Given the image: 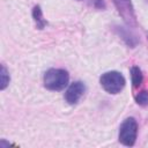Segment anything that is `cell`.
<instances>
[{"label":"cell","instance_id":"cell-1","mask_svg":"<svg viewBox=\"0 0 148 148\" xmlns=\"http://www.w3.org/2000/svg\"><path fill=\"white\" fill-rule=\"evenodd\" d=\"M44 87L52 91H60L68 86L69 74L62 68H50L45 72L43 77Z\"/></svg>","mask_w":148,"mask_h":148},{"label":"cell","instance_id":"cell-2","mask_svg":"<svg viewBox=\"0 0 148 148\" xmlns=\"http://www.w3.org/2000/svg\"><path fill=\"white\" fill-rule=\"evenodd\" d=\"M99 83L106 92L116 95V94H119L124 89L126 84V80L120 72L109 71L101 75Z\"/></svg>","mask_w":148,"mask_h":148},{"label":"cell","instance_id":"cell-3","mask_svg":"<svg viewBox=\"0 0 148 148\" xmlns=\"http://www.w3.org/2000/svg\"><path fill=\"white\" fill-rule=\"evenodd\" d=\"M136 136H138V123L135 118L128 117L121 123L119 127L118 140L121 145L132 147L136 141Z\"/></svg>","mask_w":148,"mask_h":148},{"label":"cell","instance_id":"cell-4","mask_svg":"<svg viewBox=\"0 0 148 148\" xmlns=\"http://www.w3.org/2000/svg\"><path fill=\"white\" fill-rule=\"evenodd\" d=\"M116 8L118 9L119 15L123 17V20L126 22L128 27H135L136 25V17L134 13V8L132 6L131 0H113Z\"/></svg>","mask_w":148,"mask_h":148},{"label":"cell","instance_id":"cell-5","mask_svg":"<svg viewBox=\"0 0 148 148\" xmlns=\"http://www.w3.org/2000/svg\"><path fill=\"white\" fill-rule=\"evenodd\" d=\"M86 91V86L83 82L81 81H74L73 83H71L67 88V90L65 91V101L69 104V105H75L77 104V102L80 101V98L83 96Z\"/></svg>","mask_w":148,"mask_h":148},{"label":"cell","instance_id":"cell-6","mask_svg":"<svg viewBox=\"0 0 148 148\" xmlns=\"http://www.w3.org/2000/svg\"><path fill=\"white\" fill-rule=\"evenodd\" d=\"M32 17H34V21H35V23H36L37 29H40V30H42V29H44V28L46 27L47 22L44 20L42 9H40V7H39L38 5L35 6L34 9H32Z\"/></svg>","mask_w":148,"mask_h":148},{"label":"cell","instance_id":"cell-7","mask_svg":"<svg viewBox=\"0 0 148 148\" xmlns=\"http://www.w3.org/2000/svg\"><path fill=\"white\" fill-rule=\"evenodd\" d=\"M131 79H132V84L134 88H139L141 86L142 80H143V75H142L141 69L138 66H133L131 68Z\"/></svg>","mask_w":148,"mask_h":148},{"label":"cell","instance_id":"cell-8","mask_svg":"<svg viewBox=\"0 0 148 148\" xmlns=\"http://www.w3.org/2000/svg\"><path fill=\"white\" fill-rule=\"evenodd\" d=\"M119 35H120V37H121V38H123L130 46H134V45L136 44V39H135V37L132 36L131 34H128V31H126L125 29L120 28V29H119Z\"/></svg>","mask_w":148,"mask_h":148},{"label":"cell","instance_id":"cell-9","mask_svg":"<svg viewBox=\"0 0 148 148\" xmlns=\"http://www.w3.org/2000/svg\"><path fill=\"white\" fill-rule=\"evenodd\" d=\"M0 79H1L0 89H1V90H3V89H5V88L8 86V83H9V80H10V77H9V74H8V71H7V68L5 67V65H1Z\"/></svg>","mask_w":148,"mask_h":148},{"label":"cell","instance_id":"cell-10","mask_svg":"<svg viewBox=\"0 0 148 148\" xmlns=\"http://www.w3.org/2000/svg\"><path fill=\"white\" fill-rule=\"evenodd\" d=\"M135 102L141 105V106H147L148 105V91L147 90H141L135 95Z\"/></svg>","mask_w":148,"mask_h":148},{"label":"cell","instance_id":"cell-11","mask_svg":"<svg viewBox=\"0 0 148 148\" xmlns=\"http://www.w3.org/2000/svg\"><path fill=\"white\" fill-rule=\"evenodd\" d=\"M94 5L97 8H104V0H94Z\"/></svg>","mask_w":148,"mask_h":148}]
</instances>
